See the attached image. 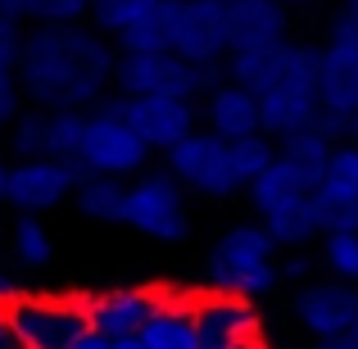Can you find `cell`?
Here are the masks:
<instances>
[{
	"label": "cell",
	"mask_w": 358,
	"mask_h": 349,
	"mask_svg": "<svg viewBox=\"0 0 358 349\" xmlns=\"http://www.w3.org/2000/svg\"><path fill=\"white\" fill-rule=\"evenodd\" d=\"M327 268H331L341 281H354L358 286V232L327 236Z\"/></svg>",
	"instance_id": "32"
},
{
	"label": "cell",
	"mask_w": 358,
	"mask_h": 349,
	"mask_svg": "<svg viewBox=\"0 0 358 349\" xmlns=\"http://www.w3.org/2000/svg\"><path fill=\"white\" fill-rule=\"evenodd\" d=\"M69 349H109V341H105V336H96V332H91L87 341H78V345H69Z\"/></svg>",
	"instance_id": "40"
},
{
	"label": "cell",
	"mask_w": 358,
	"mask_h": 349,
	"mask_svg": "<svg viewBox=\"0 0 358 349\" xmlns=\"http://www.w3.org/2000/svg\"><path fill=\"white\" fill-rule=\"evenodd\" d=\"M341 9L345 14H358V0H341Z\"/></svg>",
	"instance_id": "45"
},
{
	"label": "cell",
	"mask_w": 358,
	"mask_h": 349,
	"mask_svg": "<svg viewBox=\"0 0 358 349\" xmlns=\"http://www.w3.org/2000/svg\"><path fill=\"white\" fill-rule=\"evenodd\" d=\"M9 5H14V0H0V9H9Z\"/></svg>",
	"instance_id": "47"
},
{
	"label": "cell",
	"mask_w": 358,
	"mask_h": 349,
	"mask_svg": "<svg viewBox=\"0 0 358 349\" xmlns=\"http://www.w3.org/2000/svg\"><path fill=\"white\" fill-rule=\"evenodd\" d=\"M109 349H150L141 336H127V341H109Z\"/></svg>",
	"instance_id": "41"
},
{
	"label": "cell",
	"mask_w": 358,
	"mask_h": 349,
	"mask_svg": "<svg viewBox=\"0 0 358 349\" xmlns=\"http://www.w3.org/2000/svg\"><path fill=\"white\" fill-rule=\"evenodd\" d=\"M23 87H18V73H0V131L23 114Z\"/></svg>",
	"instance_id": "35"
},
{
	"label": "cell",
	"mask_w": 358,
	"mask_h": 349,
	"mask_svg": "<svg viewBox=\"0 0 358 349\" xmlns=\"http://www.w3.org/2000/svg\"><path fill=\"white\" fill-rule=\"evenodd\" d=\"M45 109H32V114H18L14 122L5 127V150L9 155H18V159H41L45 155Z\"/></svg>",
	"instance_id": "28"
},
{
	"label": "cell",
	"mask_w": 358,
	"mask_h": 349,
	"mask_svg": "<svg viewBox=\"0 0 358 349\" xmlns=\"http://www.w3.org/2000/svg\"><path fill=\"white\" fill-rule=\"evenodd\" d=\"M186 186L177 182L173 173H141L136 186H127V209H122V222L131 232L150 236V241L177 245L191 236V213H186Z\"/></svg>",
	"instance_id": "8"
},
{
	"label": "cell",
	"mask_w": 358,
	"mask_h": 349,
	"mask_svg": "<svg viewBox=\"0 0 358 349\" xmlns=\"http://www.w3.org/2000/svg\"><path fill=\"white\" fill-rule=\"evenodd\" d=\"M227 69L218 64H191L177 50L155 55H118L114 87L122 96H173V100H204Z\"/></svg>",
	"instance_id": "3"
},
{
	"label": "cell",
	"mask_w": 358,
	"mask_h": 349,
	"mask_svg": "<svg viewBox=\"0 0 358 349\" xmlns=\"http://www.w3.org/2000/svg\"><path fill=\"white\" fill-rule=\"evenodd\" d=\"M317 118H322L317 91L281 87V91L259 96V127H263V136H272V141H286V136H295V131L317 127Z\"/></svg>",
	"instance_id": "18"
},
{
	"label": "cell",
	"mask_w": 358,
	"mask_h": 349,
	"mask_svg": "<svg viewBox=\"0 0 358 349\" xmlns=\"http://www.w3.org/2000/svg\"><path fill=\"white\" fill-rule=\"evenodd\" d=\"M231 164H236L241 182L250 186L259 173H268V168L277 164V141H272V136H263V131H254V136H241V141H231Z\"/></svg>",
	"instance_id": "29"
},
{
	"label": "cell",
	"mask_w": 358,
	"mask_h": 349,
	"mask_svg": "<svg viewBox=\"0 0 358 349\" xmlns=\"http://www.w3.org/2000/svg\"><path fill=\"white\" fill-rule=\"evenodd\" d=\"M168 45L191 64H227V5L218 0H173L168 5Z\"/></svg>",
	"instance_id": "10"
},
{
	"label": "cell",
	"mask_w": 358,
	"mask_h": 349,
	"mask_svg": "<svg viewBox=\"0 0 358 349\" xmlns=\"http://www.w3.org/2000/svg\"><path fill=\"white\" fill-rule=\"evenodd\" d=\"M350 336H354V341H358V318H354V332H350Z\"/></svg>",
	"instance_id": "46"
},
{
	"label": "cell",
	"mask_w": 358,
	"mask_h": 349,
	"mask_svg": "<svg viewBox=\"0 0 358 349\" xmlns=\"http://www.w3.org/2000/svg\"><path fill=\"white\" fill-rule=\"evenodd\" d=\"M118 114L131 122L141 141L150 150H168L182 136H191L200 122V105L195 100H173V96H122Z\"/></svg>",
	"instance_id": "12"
},
{
	"label": "cell",
	"mask_w": 358,
	"mask_h": 349,
	"mask_svg": "<svg viewBox=\"0 0 358 349\" xmlns=\"http://www.w3.org/2000/svg\"><path fill=\"white\" fill-rule=\"evenodd\" d=\"M45 114H50V109H45ZM82 131H87V114H82V109H59V114H50L45 118V155L64 159V164H78Z\"/></svg>",
	"instance_id": "26"
},
{
	"label": "cell",
	"mask_w": 358,
	"mask_h": 349,
	"mask_svg": "<svg viewBox=\"0 0 358 349\" xmlns=\"http://www.w3.org/2000/svg\"><path fill=\"white\" fill-rule=\"evenodd\" d=\"M317 105H322V114H331V118H354L358 114V64L327 59V55H322Z\"/></svg>",
	"instance_id": "21"
},
{
	"label": "cell",
	"mask_w": 358,
	"mask_h": 349,
	"mask_svg": "<svg viewBox=\"0 0 358 349\" xmlns=\"http://www.w3.org/2000/svg\"><path fill=\"white\" fill-rule=\"evenodd\" d=\"M118 69V45L87 23H36L23 41L18 87L36 109H96Z\"/></svg>",
	"instance_id": "1"
},
{
	"label": "cell",
	"mask_w": 358,
	"mask_h": 349,
	"mask_svg": "<svg viewBox=\"0 0 358 349\" xmlns=\"http://www.w3.org/2000/svg\"><path fill=\"white\" fill-rule=\"evenodd\" d=\"M200 118L209 131H218L222 141H241V136H254L259 127V96L254 91H245L241 82H218V87L204 96L200 105Z\"/></svg>",
	"instance_id": "17"
},
{
	"label": "cell",
	"mask_w": 358,
	"mask_h": 349,
	"mask_svg": "<svg viewBox=\"0 0 358 349\" xmlns=\"http://www.w3.org/2000/svg\"><path fill=\"white\" fill-rule=\"evenodd\" d=\"M78 213L91 222H122V209H127V186L118 177H82L78 191Z\"/></svg>",
	"instance_id": "22"
},
{
	"label": "cell",
	"mask_w": 358,
	"mask_h": 349,
	"mask_svg": "<svg viewBox=\"0 0 358 349\" xmlns=\"http://www.w3.org/2000/svg\"><path fill=\"white\" fill-rule=\"evenodd\" d=\"M5 318L23 349H69L91 336L87 299L78 295H18Z\"/></svg>",
	"instance_id": "5"
},
{
	"label": "cell",
	"mask_w": 358,
	"mask_h": 349,
	"mask_svg": "<svg viewBox=\"0 0 358 349\" xmlns=\"http://www.w3.org/2000/svg\"><path fill=\"white\" fill-rule=\"evenodd\" d=\"M322 55L327 59H345V64H358V14H336L327 23V41H322Z\"/></svg>",
	"instance_id": "31"
},
{
	"label": "cell",
	"mask_w": 358,
	"mask_h": 349,
	"mask_svg": "<svg viewBox=\"0 0 358 349\" xmlns=\"http://www.w3.org/2000/svg\"><path fill=\"white\" fill-rule=\"evenodd\" d=\"M317 73H322V45H304V41H277L263 45V50L227 55V78L241 82L254 96H268V91L281 87L317 91Z\"/></svg>",
	"instance_id": "4"
},
{
	"label": "cell",
	"mask_w": 358,
	"mask_h": 349,
	"mask_svg": "<svg viewBox=\"0 0 358 349\" xmlns=\"http://www.w3.org/2000/svg\"><path fill=\"white\" fill-rule=\"evenodd\" d=\"M159 308V290H141V286H122V290H100L87 299L91 313V332L105 336V341H127L141 336L145 322Z\"/></svg>",
	"instance_id": "15"
},
{
	"label": "cell",
	"mask_w": 358,
	"mask_h": 349,
	"mask_svg": "<svg viewBox=\"0 0 358 349\" xmlns=\"http://www.w3.org/2000/svg\"><path fill=\"white\" fill-rule=\"evenodd\" d=\"M195 313V332H200V349H236L241 341L259 336V318H254L245 295H204L191 304Z\"/></svg>",
	"instance_id": "14"
},
{
	"label": "cell",
	"mask_w": 358,
	"mask_h": 349,
	"mask_svg": "<svg viewBox=\"0 0 358 349\" xmlns=\"http://www.w3.org/2000/svg\"><path fill=\"white\" fill-rule=\"evenodd\" d=\"M281 277H286V281L308 277V259H290V263H281Z\"/></svg>",
	"instance_id": "36"
},
{
	"label": "cell",
	"mask_w": 358,
	"mask_h": 349,
	"mask_svg": "<svg viewBox=\"0 0 358 349\" xmlns=\"http://www.w3.org/2000/svg\"><path fill=\"white\" fill-rule=\"evenodd\" d=\"M5 14L32 18V23H82L91 14V0H14Z\"/></svg>",
	"instance_id": "30"
},
{
	"label": "cell",
	"mask_w": 358,
	"mask_h": 349,
	"mask_svg": "<svg viewBox=\"0 0 358 349\" xmlns=\"http://www.w3.org/2000/svg\"><path fill=\"white\" fill-rule=\"evenodd\" d=\"M0 349H23L18 345V336H14V327H9V318L0 313Z\"/></svg>",
	"instance_id": "37"
},
{
	"label": "cell",
	"mask_w": 358,
	"mask_h": 349,
	"mask_svg": "<svg viewBox=\"0 0 358 349\" xmlns=\"http://www.w3.org/2000/svg\"><path fill=\"white\" fill-rule=\"evenodd\" d=\"M141 341L150 349H200V332H195V313L191 304H173V299H159L155 318L145 322Z\"/></svg>",
	"instance_id": "20"
},
{
	"label": "cell",
	"mask_w": 358,
	"mask_h": 349,
	"mask_svg": "<svg viewBox=\"0 0 358 349\" xmlns=\"http://www.w3.org/2000/svg\"><path fill=\"white\" fill-rule=\"evenodd\" d=\"M9 254H14L18 268H45L55 259V241L36 213H18L14 227H9Z\"/></svg>",
	"instance_id": "25"
},
{
	"label": "cell",
	"mask_w": 358,
	"mask_h": 349,
	"mask_svg": "<svg viewBox=\"0 0 358 349\" xmlns=\"http://www.w3.org/2000/svg\"><path fill=\"white\" fill-rule=\"evenodd\" d=\"M5 182H9V164H0V200H5Z\"/></svg>",
	"instance_id": "43"
},
{
	"label": "cell",
	"mask_w": 358,
	"mask_h": 349,
	"mask_svg": "<svg viewBox=\"0 0 358 349\" xmlns=\"http://www.w3.org/2000/svg\"><path fill=\"white\" fill-rule=\"evenodd\" d=\"M168 5L173 0H100L91 5V27L118 45V55H155L168 45Z\"/></svg>",
	"instance_id": "9"
},
{
	"label": "cell",
	"mask_w": 358,
	"mask_h": 349,
	"mask_svg": "<svg viewBox=\"0 0 358 349\" xmlns=\"http://www.w3.org/2000/svg\"><path fill=\"white\" fill-rule=\"evenodd\" d=\"M277 155L286 159V164H295L299 173H308L317 186H322L327 164H331V155H336V141L327 136L322 127H308V131H295V136L277 141Z\"/></svg>",
	"instance_id": "23"
},
{
	"label": "cell",
	"mask_w": 358,
	"mask_h": 349,
	"mask_svg": "<svg viewBox=\"0 0 358 349\" xmlns=\"http://www.w3.org/2000/svg\"><path fill=\"white\" fill-rule=\"evenodd\" d=\"M14 299H18V286H14L9 277H0V313H5V308L14 304Z\"/></svg>",
	"instance_id": "38"
},
{
	"label": "cell",
	"mask_w": 358,
	"mask_h": 349,
	"mask_svg": "<svg viewBox=\"0 0 358 349\" xmlns=\"http://www.w3.org/2000/svg\"><path fill=\"white\" fill-rule=\"evenodd\" d=\"M350 141H354V145H358V114L350 118Z\"/></svg>",
	"instance_id": "44"
},
{
	"label": "cell",
	"mask_w": 358,
	"mask_h": 349,
	"mask_svg": "<svg viewBox=\"0 0 358 349\" xmlns=\"http://www.w3.org/2000/svg\"><path fill=\"white\" fill-rule=\"evenodd\" d=\"M286 32H290V5H281V0H236V5H227L231 55L290 41Z\"/></svg>",
	"instance_id": "16"
},
{
	"label": "cell",
	"mask_w": 358,
	"mask_h": 349,
	"mask_svg": "<svg viewBox=\"0 0 358 349\" xmlns=\"http://www.w3.org/2000/svg\"><path fill=\"white\" fill-rule=\"evenodd\" d=\"M313 349H358V341L354 336H336V341H317Z\"/></svg>",
	"instance_id": "39"
},
{
	"label": "cell",
	"mask_w": 358,
	"mask_h": 349,
	"mask_svg": "<svg viewBox=\"0 0 358 349\" xmlns=\"http://www.w3.org/2000/svg\"><path fill=\"white\" fill-rule=\"evenodd\" d=\"M263 227L272 232L277 245H308L313 236H322V213H317V195L299 204H286L277 213H263Z\"/></svg>",
	"instance_id": "24"
},
{
	"label": "cell",
	"mask_w": 358,
	"mask_h": 349,
	"mask_svg": "<svg viewBox=\"0 0 358 349\" xmlns=\"http://www.w3.org/2000/svg\"><path fill=\"white\" fill-rule=\"evenodd\" d=\"M0 150H5V131H0Z\"/></svg>",
	"instance_id": "48"
},
{
	"label": "cell",
	"mask_w": 358,
	"mask_h": 349,
	"mask_svg": "<svg viewBox=\"0 0 358 349\" xmlns=\"http://www.w3.org/2000/svg\"><path fill=\"white\" fill-rule=\"evenodd\" d=\"M168 155V173L195 195H209V200H227L241 191V173L231 164V141H222L218 131L195 127L191 136H182L177 145L164 150Z\"/></svg>",
	"instance_id": "7"
},
{
	"label": "cell",
	"mask_w": 358,
	"mask_h": 349,
	"mask_svg": "<svg viewBox=\"0 0 358 349\" xmlns=\"http://www.w3.org/2000/svg\"><path fill=\"white\" fill-rule=\"evenodd\" d=\"M23 41H27L23 18H14V14H5V9H0V73H18Z\"/></svg>",
	"instance_id": "33"
},
{
	"label": "cell",
	"mask_w": 358,
	"mask_h": 349,
	"mask_svg": "<svg viewBox=\"0 0 358 349\" xmlns=\"http://www.w3.org/2000/svg\"><path fill=\"white\" fill-rule=\"evenodd\" d=\"M317 213H322V236L358 232V204L354 200H327V195L317 191Z\"/></svg>",
	"instance_id": "34"
},
{
	"label": "cell",
	"mask_w": 358,
	"mask_h": 349,
	"mask_svg": "<svg viewBox=\"0 0 358 349\" xmlns=\"http://www.w3.org/2000/svg\"><path fill=\"white\" fill-rule=\"evenodd\" d=\"M295 318L308 336L317 341H336V336H350L354 332V318H358V290L354 281H308L299 286L295 295Z\"/></svg>",
	"instance_id": "13"
},
{
	"label": "cell",
	"mask_w": 358,
	"mask_h": 349,
	"mask_svg": "<svg viewBox=\"0 0 358 349\" xmlns=\"http://www.w3.org/2000/svg\"><path fill=\"white\" fill-rule=\"evenodd\" d=\"M317 191L327 195V200H354L358 204V145L354 141H345V145H336L331 164H327V177Z\"/></svg>",
	"instance_id": "27"
},
{
	"label": "cell",
	"mask_w": 358,
	"mask_h": 349,
	"mask_svg": "<svg viewBox=\"0 0 358 349\" xmlns=\"http://www.w3.org/2000/svg\"><path fill=\"white\" fill-rule=\"evenodd\" d=\"M91 5H100V0H91Z\"/></svg>",
	"instance_id": "49"
},
{
	"label": "cell",
	"mask_w": 358,
	"mask_h": 349,
	"mask_svg": "<svg viewBox=\"0 0 358 349\" xmlns=\"http://www.w3.org/2000/svg\"><path fill=\"white\" fill-rule=\"evenodd\" d=\"M87 177L82 164H64V159H18L9 164V182H5V204H14L18 213H45L55 204H64L78 182Z\"/></svg>",
	"instance_id": "11"
},
{
	"label": "cell",
	"mask_w": 358,
	"mask_h": 349,
	"mask_svg": "<svg viewBox=\"0 0 358 349\" xmlns=\"http://www.w3.org/2000/svg\"><path fill=\"white\" fill-rule=\"evenodd\" d=\"M272 254H277V241H272V232L263 222H236V227H227L213 241L204 272L227 295L259 299L281 281V268L272 263Z\"/></svg>",
	"instance_id": "2"
},
{
	"label": "cell",
	"mask_w": 358,
	"mask_h": 349,
	"mask_svg": "<svg viewBox=\"0 0 358 349\" xmlns=\"http://www.w3.org/2000/svg\"><path fill=\"white\" fill-rule=\"evenodd\" d=\"M308 195H317V182L308 173H299L295 164H286L281 155H277V164H272L268 173H259L250 182V204L259 209V218H263V213L286 209V204L308 200Z\"/></svg>",
	"instance_id": "19"
},
{
	"label": "cell",
	"mask_w": 358,
	"mask_h": 349,
	"mask_svg": "<svg viewBox=\"0 0 358 349\" xmlns=\"http://www.w3.org/2000/svg\"><path fill=\"white\" fill-rule=\"evenodd\" d=\"M145 159H150V145L118 114V100H100L96 114H87L82 155H78L87 177H141L145 173Z\"/></svg>",
	"instance_id": "6"
},
{
	"label": "cell",
	"mask_w": 358,
	"mask_h": 349,
	"mask_svg": "<svg viewBox=\"0 0 358 349\" xmlns=\"http://www.w3.org/2000/svg\"><path fill=\"white\" fill-rule=\"evenodd\" d=\"M236 349H272V345H263V341H259V336H250V341H241Z\"/></svg>",
	"instance_id": "42"
}]
</instances>
